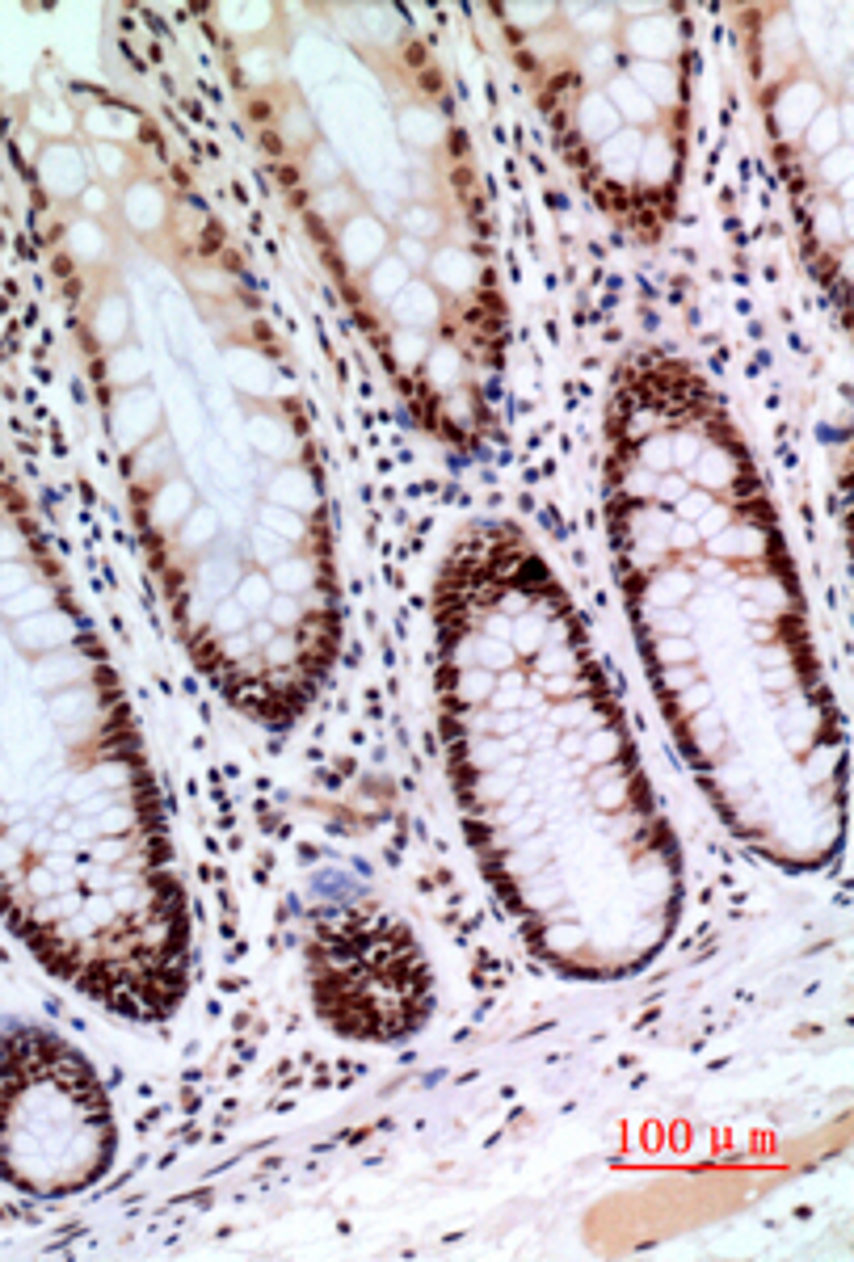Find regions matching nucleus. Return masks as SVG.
I'll use <instances>...</instances> for the list:
<instances>
[{"mask_svg": "<svg viewBox=\"0 0 854 1262\" xmlns=\"http://www.w3.org/2000/svg\"><path fill=\"white\" fill-rule=\"evenodd\" d=\"M526 564L510 543L488 552L476 539L455 556L442 598L455 775L526 939L560 972L585 976L564 884L568 842L594 833L661 901H674V859L653 833L577 627Z\"/></svg>", "mask_w": 854, "mask_h": 1262, "instance_id": "nucleus-1", "label": "nucleus"}, {"mask_svg": "<svg viewBox=\"0 0 854 1262\" xmlns=\"http://www.w3.org/2000/svg\"><path fill=\"white\" fill-rule=\"evenodd\" d=\"M110 1090L68 1040L22 1027L0 1040V1178L43 1199L89 1191L114 1166Z\"/></svg>", "mask_w": 854, "mask_h": 1262, "instance_id": "nucleus-2", "label": "nucleus"}, {"mask_svg": "<svg viewBox=\"0 0 854 1262\" xmlns=\"http://www.w3.org/2000/svg\"><path fill=\"white\" fill-rule=\"evenodd\" d=\"M38 177L43 186L55 194V198H76L85 194V177H89V165H85V152L76 144H51L38 160Z\"/></svg>", "mask_w": 854, "mask_h": 1262, "instance_id": "nucleus-3", "label": "nucleus"}, {"mask_svg": "<svg viewBox=\"0 0 854 1262\" xmlns=\"http://www.w3.org/2000/svg\"><path fill=\"white\" fill-rule=\"evenodd\" d=\"M430 270H434V291H446V295H472L476 291V257L463 253V249H442L438 257H430Z\"/></svg>", "mask_w": 854, "mask_h": 1262, "instance_id": "nucleus-4", "label": "nucleus"}, {"mask_svg": "<svg viewBox=\"0 0 854 1262\" xmlns=\"http://www.w3.org/2000/svg\"><path fill=\"white\" fill-rule=\"evenodd\" d=\"M383 244H388V236H383V228L371 219H358L341 232V253H345V261H354V266H375Z\"/></svg>", "mask_w": 854, "mask_h": 1262, "instance_id": "nucleus-5", "label": "nucleus"}, {"mask_svg": "<svg viewBox=\"0 0 854 1262\" xmlns=\"http://www.w3.org/2000/svg\"><path fill=\"white\" fill-rule=\"evenodd\" d=\"M409 282H413V274H409V266H404L400 257H379L371 266L366 287H371V299L379 303V308H392V299L409 287Z\"/></svg>", "mask_w": 854, "mask_h": 1262, "instance_id": "nucleus-6", "label": "nucleus"}, {"mask_svg": "<svg viewBox=\"0 0 854 1262\" xmlns=\"http://www.w3.org/2000/svg\"><path fill=\"white\" fill-rule=\"evenodd\" d=\"M644 148V131H615L610 139H602V160L615 177H636V160Z\"/></svg>", "mask_w": 854, "mask_h": 1262, "instance_id": "nucleus-7", "label": "nucleus"}, {"mask_svg": "<svg viewBox=\"0 0 854 1262\" xmlns=\"http://www.w3.org/2000/svg\"><path fill=\"white\" fill-rule=\"evenodd\" d=\"M127 219L135 232H152L160 219H165V194L156 186H131L127 194Z\"/></svg>", "mask_w": 854, "mask_h": 1262, "instance_id": "nucleus-8", "label": "nucleus"}, {"mask_svg": "<svg viewBox=\"0 0 854 1262\" xmlns=\"http://www.w3.org/2000/svg\"><path fill=\"white\" fill-rule=\"evenodd\" d=\"M669 173H674V152H669V144L665 139H644L640 160H636V177L644 186H661V181H669Z\"/></svg>", "mask_w": 854, "mask_h": 1262, "instance_id": "nucleus-9", "label": "nucleus"}, {"mask_svg": "<svg viewBox=\"0 0 854 1262\" xmlns=\"http://www.w3.org/2000/svg\"><path fill=\"white\" fill-rule=\"evenodd\" d=\"M632 85L636 89H657L653 93L657 101H674L678 97V76H674V68H665L661 59H640V64H632Z\"/></svg>", "mask_w": 854, "mask_h": 1262, "instance_id": "nucleus-10", "label": "nucleus"}, {"mask_svg": "<svg viewBox=\"0 0 854 1262\" xmlns=\"http://www.w3.org/2000/svg\"><path fill=\"white\" fill-rule=\"evenodd\" d=\"M821 106V97H817V89H808V85H800V89H791V93H783L779 97V122L787 131H800V127H812V110Z\"/></svg>", "mask_w": 854, "mask_h": 1262, "instance_id": "nucleus-11", "label": "nucleus"}, {"mask_svg": "<svg viewBox=\"0 0 854 1262\" xmlns=\"http://www.w3.org/2000/svg\"><path fill=\"white\" fill-rule=\"evenodd\" d=\"M581 127H585V135H594V139H610L619 131V114H615V106H610L602 93H589L581 101Z\"/></svg>", "mask_w": 854, "mask_h": 1262, "instance_id": "nucleus-12", "label": "nucleus"}, {"mask_svg": "<svg viewBox=\"0 0 854 1262\" xmlns=\"http://www.w3.org/2000/svg\"><path fill=\"white\" fill-rule=\"evenodd\" d=\"M610 106H619L632 122H644V118H653V101H648L636 85H632V76H615V85H610ZM615 110V114H619Z\"/></svg>", "mask_w": 854, "mask_h": 1262, "instance_id": "nucleus-13", "label": "nucleus"}, {"mask_svg": "<svg viewBox=\"0 0 854 1262\" xmlns=\"http://www.w3.org/2000/svg\"><path fill=\"white\" fill-rule=\"evenodd\" d=\"M85 127H89L97 139H122V135H131V118L118 114V110H89V114H85Z\"/></svg>", "mask_w": 854, "mask_h": 1262, "instance_id": "nucleus-14", "label": "nucleus"}, {"mask_svg": "<svg viewBox=\"0 0 854 1262\" xmlns=\"http://www.w3.org/2000/svg\"><path fill=\"white\" fill-rule=\"evenodd\" d=\"M404 135L413 139V144H438V135H442V127H438V118L434 114H425V110H409L404 114Z\"/></svg>", "mask_w": 854, "mask_h": 1262, "instance_id": "nucleus-15", "label": "nucleus"}, {"mask_svg": "<svg viewBox=\"0 0 854 1262\" xmlns=\"http://www.w3.org/2000/svg\"><path fill=\"white\" fill-rule=\"evenodd\" d=\"M632 38H636V47H644V55H648V59L657 55V47H665V51L674 47V30H669L665 22H648V26L640 22V26L632 30Z\"/></svg>", "mask_w": 854, "mask_h": 1262, "instance_id": "nucleus-16", "label": "nucleus"}, {"mask_svg": "<svg viewBox=\"0 0 854 1262\" xmlns=\"http://www.w3.org/2000/svg\"><path fill=\"white\" fill-rule=\"evenodd\" d=\"M434 232H438V211H430V207H409V211H404V236L425 240Z\"/></svg>", "mask_w": 854, "mask_h": 1262, "instance_id": "nucleus-17", "label": "nucleus"}, {"mask_svg": "<svg viewBox=\"0 0 854 1262\" xmlns=\"http://www.w3.org/2000/svg\"><path fill=\"white\" fill-rule=\"evenodd\" d=\"M101 249H106V236H101L97 228H89V223L72 228V253H76L80 261H93Z\"/></svg>", "mask_w": 854, "mask_h": 1262, "instance_id": "nucleus-18", "label": "nucleus"}, {"mask_svg": "<svg viewBox=\"0 0 854 1262\" xmlns=\"http://www.w3.org/2000/svg\"><path fill=\"white\" fill-rule=\"evenodd\" d=\"M93 156H97V169L106 173L110 181H118V177H127L131 173V165H127V156H122L114 144H97L93 148Z\"/></svg>", "mask_w": 854, "mask_h": 1262, "instance_id": "nucleus-19", "label": "nucleus"}, {"mask_svg": "<svg viewBox=\"0 0 854 1262\" xmlns=\"http://www.w3.org/2000/svg\"><path fill=\"white\" fill-rule=\"evenodd\" d=\"M833 122H838V118H833V110H825V114L817 118V131H808V148H812V152H829L833 144H838L842 131L833 127Z\"/></svg>", "mask_w": 854, "mask_h": 1262, "instance_id": "nucleus-20", "label": "nucleus"}, {"mask_svg": "<svg viewBox=\"0 0 854 1262\" xmlns=\"http://www.w3.org/2000/svg\"><path fill=\"white\" fill-rule=\"evenodd\" d=\"M430 257H434V253L425 249V240H413V236H404V240H400V261L409 266V274H413V270H421V266H430Z\"/></svg>", "mask_w": 854, "mask_h": 1262, "instance_id": "nucleus-21", "label": "nucleus"}, {"mask_svg": "<svg viewBox=\"0 0 854 1262\" xmlns=\"http://www.w3.org/2000/svg\"><path fill=\"white\" fill-rule=\"evenodd\" d=\"M846 169H850V156H846V152H829L825 165H821V177L838 186V181H846Z\"/></svg>", "mask_w": 854, "mask_h": 1262, "instance_id": "nucleus-22", "label": "nucleus"}, {"mask_svg": "<svg viewBox=\"0 0 854 1262\" xmlns=\"http://www.w3.org/2000/svg\"><path fill=\"white\" fill-rule=\"evenodd\" d=\"M80 202H85V211H89V215L106 211V190H97V186H93V190H85V198H80Z\"/></svg>", "mask_w": 854, "mask_h": 1262, "instance_id": "nucleus-23", "label": "nucleus"}]
</instances>
